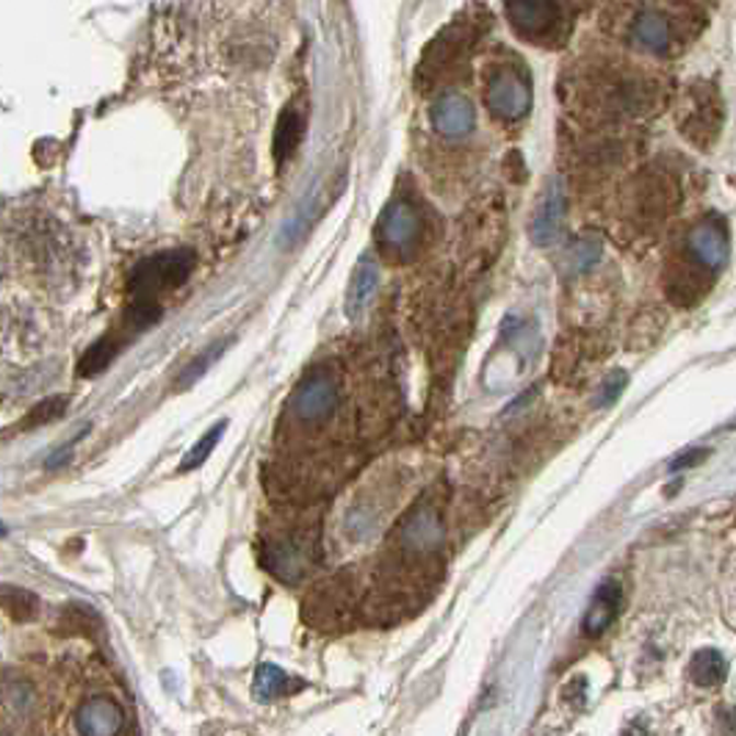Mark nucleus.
<instances>
[{
  "label": "nucleus",
  "mask_w": 736,
  "mask_h": 736,
  "mask_svg": "<svg viewBox=\"0 0 736 736\" xmlns=\"http://www.w3.org/2000/svg\"><path fill=\"white\" fill-rule=\"evenodd\" d=\"M194 263H197L194 250H166L136 263L128 280L130 297H134L128 313L130 327L145 330L147 324L156 322L158 313H161L156 299L164 291L183 286L192 275Z\"/></svg>",
  "instance_id": "nucleus-1"
},
{
  "label": "nucleus",
  "mask_w": 736,
  "mask_h": 736,
  "mask_svg": "<svg viewBox=\"0 0 736 736\" xmlns=\"http://www.w3.org/2000/svg\"><path fill=\"white\" fill-rule=\"evenodd\" d=\"M377 241H380L382 252L393 257H404L415 252L421 241V217L415 214L413 205H388L380 219V228H377Z\"/></svg>",
  "instance_id": "nucleus-2"
},
{
  "label": "nucleus",
  "mask_w": 736,
  "mask_h": 736,
  "mask_svg": "<svg viewBox=\"0 0 736 736\" xmlns=\"http://www.w3.org/2000/svg\"><path fill=\"white\" fill-rule=\"evenodd\" d=\"M291 407L299 421H308V424L324 421L338 407V386H335L333 377L313 375L297 388V393L291 399Z\"/></svg>",
  "instance_id": "nucleus-3"
},
{
  "label": "nucleus",
  "mask_w": 736,
  "mask_h": 736,
  "mask_svg": "<svg viewBox=\"0 0 736 736\" xmlns=\"http://www.w3.org/2000/svg\"><path fill=\"white\" fill-rule=\"evenodd\" d=\"M487 108L502 119H520L532 108V89L515 72H498L487 87Z\"/></svg>",
  "instance_id": "nucleus-4"
},
{
  "label": "nucleus",
  "mask_w": 736,
  "mask_h": 736,
  "mask_svg": "<svg viewBox=\"0 0 736 736\" xmlns=\"http://www.w3.org/2000/svg\"><path fill=\"white\" fill-rule=\"evenodd\" d=\"M476 125V114L465 94L446 92L435 100L433 105V128L438 130L444 139H462Z\"/></svg>",
  "instance_id": "nucleus-5"
},
{
  "label": "nucleus",
  "mask_w": 736,
  "mask_h": 736,
  "mask_svg": "<svg viewBox=\"0 0 736 736\" xmlns=\"http://www.w3.org/2000/svg\"><path fill=\"white\" fill-rule=\"evenodd\" d=\"M690 255L698 266L717 272L728 257V230L720 219L709 217L690 233Z\"/></svg>",
  "instance_id": "nucleus-6"
},
{
  "label": "nucleus",
  "mask_w": 736,
  "mask_h": 736,
  "mask_svg": "<svg viewBox=\"0 0 736 736\" xmlns=\"http://www.w3.org/2000/svg\"><path fill=\"white\" fill-rule=\"evenodd\" d=\"M562 219H565V192H562L560 181H551L545 186L543 199H540V208L534 214L532 222V239L534 244L549 246L560 239Z\"/></svg>",
  "instance_id": "nucleus-7"
},
{
  "label": "nucleus",
  "mask_w": 736,
  "mask_h": 736,
  "mask_svg": "<svg viewBox=\"0 0 736 736\" xmlns=\"http://www.w3.org/2000/svg\"><path fill=\"white\" fill-rule=\"evenodd\" d=\"M76 725L87 736H114L123 731L125 714L112 698H92L78 709Z\"/></svg>",
  "instance_id": "nucleus-8"
},
{
  "label": "nucleus",
  "mask_w": 736,
  "mask_h": 736,
  "mask_svg": "<svg viewBox=\"0 0 736 736\" xmlns=\"http://www.w3.org/2000/svg\"><path fill=\"white\" fill-rule=\"evenodd\" d=\"M507 18L524 34H545L560 20L554 0H507Z\"/></svg>",
  "instance_id": "nucleus-9"
},
{
  "label": "nucleus",
  "mask_w": 736,
  "mask_h": 736,
  "mask_svg": "<svg viewBox=\"0 0 736 736\" xmlns=\"http://www.w3.org/2000/svg\"><path fill=\"white\" fill-rule=\"evenodd\" d=\"M620 603H623V587L614 578H607L596 590V596L590 598V607H587L585 620H582L587 637H598L612 625V620L620 612Z\"/></svg>",
  "instance_id": "nucleus-10"
},
{
  "label": "nucleus",
  "mask_w": 736,
  "mask_h": 736,
  "mask_svg": "<svg viewBox=\"0 0 736 736\" xmlns=\"http://www.w3.org/2000/svg\"><path fill=\"white\" fill-rule=\"evenodd\" d=\"M377 283H380V272H377V263L371 257L360 261V266L355 269V277L349 283V294H346V315L349 319H360L366 313V308L371 304L377 291Z\"/></svg>",
  "instance_id": "nucleus-11"
},
{
  "label": "nucleus",
  "mask_w": 736,
  "mask_h": 736,
  "mask_svg": "<svg viewBox=\"0 0 736 736\" xmlns=\"http://www.w3.org/2000/svg\"><path fill=\"white\" fill-rule=\"evenodd\" d=\"M631 39L648 53H665L670 45V25L659 12H643L631 25Z\"/></svg>",
  "instance_id": "nucleus-12"
},
{
  "label": "nucleus",
  "mask_w": 736,
  "mask_h": 736,
  "mask_svg": "<svg viewBox=\"0 0 736 736\" xmlns=\"http://www.w3.org/2000/svg\"><path fill=\"white\" fill-rule=\"evenodd\" d=\"M266 560H269V567L275 571V576H280L283 582H297L299 576L308 567V554L299 543L294 540H286V543H277L266 551Z\"/></svg>",
  "instance_id": "nucleus-13"
},
{
  "label": "nucleus",
  "mask_w": 736,
  "mask_h": 736,
  "mask_svg": "<svg viewBox=\"0 0 736 736\" xmlns=\"http://www.w3.org/2000/svg\"><path fill=\"white\" fill-rule=\"evenodd\" d=\"M302 687L299 681H294L286 670H280L277 665H261L255 672V681H252V695L257 701H275V698L288 695L291 690Z\"/></svg>",
  "instance_id": "nucleus-14"
},
{
  "label": "nucleus",
  "mask_w": 736,
  "mask_h": 736,
  "mask_svg": "<svg viewBox=\"0 0 736 736\" xmlns=\"http://www.w3.org/2000/svg\"><path fill=\"white\" fill-rule=\"evenodd\" d=\"M304 134V119L297 108H286V114L277 123V134H275V158L277 164H286L288 158L297 152L299 141H302Z\"/></svg>",
  "instance_id": "nucleus-15"
},
{
  "label": "nucleus",
  "mask_w": 736,
  "mask_h": 736,
  "mask_svg": "<svg viewBox=\"0 0 736 736\" xmlns=\"http://www.w3.org/2000/svg\"><path fill=\"white\" fill-rule=\"evenodd\" d=\"M725 672H728V662H725V656L720 654V651L703 648L692 656L690 676L692 681L701 683V687H714V683L723 681Z\"/></svg>",
  "instance_id": "nucleus-16"
},
{
  "label": "nucleus",
  "mask_w": 736,
  "mask_h": 736,
  "mask_svg": "<svg viewBox=\"0 0 736 736\" xmlns=\"http://www.w3.org/2000/svg\"><path fill=\"white\" fill-rule=\"evenodd\" d=\"M39 609V601H36L34 593L20 590V587L12 585H0V612L12 614L14 620H31Z\"/></svg>",
  "instance_id": "nucleus-17"
},
{
  "label": "nucleus",
  "mask_w": 736,
  "mask_h": 736,
  "mask_svg": "<svg viewBox=\"0 0 736 736\" xmlns=\"http://www.w3.org/2000/svg\"><path fill=\"white\" fill-rule=\"evenodd\" d=\"M125 341H117V338H103L97 341V344L92 346V349L87 352V355L81 357V366H78V375L81 377H94L100 375L108 363L117 357L119 346H123Z\"/></svg>",
  "instance_id": "nucleus-18"
},
{
  "label": "nucleus",
  "mask_w": 736,
  "mask_h": 736,
  "mask_svg": "<svg viewBox=\"0 0 736 736\" xmlns=\"http://www.w3.org/2000/svg\"><path fill=\"white\" fill-rule=\"evenodd\" d=\"M225 429H228V421H219V424H214V427H210L208 433H205L203 438H199L197 444L192 446V449H188L186 460L181 462V471H194V468L203 465V462L210 457V451L217 449V444L222 440Z\"/></svg>",
  "instance_id": "nucleus-19"
},
{
  "label": "nucleus",
  "mask_w": 736,
  "mask_h": 736,
  "mask_svg": "<svg viewBox=\"0 0 736 736\" xmlns=\"http://www.w3.org/2000/svg\"><path fill=\"white\" fill-rule=\"evenodd\" d=\"M222 349H225V346H214V349H210L208 355L197 357V360H194L192 366H188L186 371H183V377H181V386L186 388L188 382H194V380H197V377H203V371H205V368L210 366V360H217V357L222 355Z\"/></svg>",
  "instance_id": "nucleus-20"
},
{
  "label": "nucleus",
  "mask_w": 736,
  "mask_h": 736,
  "mask_svg": "<svg viewBox=\"0 0 736 736\" xmlns=\"http://www.w3.org/2000/svg\"><path fill=\"white\" fill-rule=\"evenodd\" d=\"M65 404H67L65 399H47V402H42L39 407H36L34 413H31L28 424H39V421L56 418V415L65 413Z\"/></svg>",
  "instance_id": "nucleus-21"
},
{
  "label": "nucleus",
  "mask_w": 736,
  "mask_h": 736,
  "mask_svg": "<svg viewBox=\"0 0 736 736\" xmlns=\"http://www.w3.org/2000/svg\"><path fill=\"white\" fill-rule=\"evenodd\" d=\"M709 457V449H690L687 455L676 457V460L670 462V471H681V468H692L698 465V462H703Z\"/></svg>",
  "instance_id": "nucleus-22"
},
{
  "label": "nucleus",
  "mask_w": 736,
  "mask_h": 736,
  "mask_svg": "<svg viewBox=\"0 0 736 736\" xmlns=\"http://www.w3.org/2000/svg\"><path fill=\"white\" fill-rule=\"evenodd\" d=\"M607 393H603V404H609V402H614V396H618L620 391H623V386H625V377L623 375H614L612 380L607 382Z\"/></svg>",
  "instance_id": "nucleus-23"
},
{
  "label": "nucleus",
  "mask_w": 736,
  "mask_h": 736,
  "mask_svg": "<svg viewBox=\"0 0 736 736\" xmlns=\"http://www.w3.org/2000/svg\"><path fill=\"white\" fill-rule=\"evenodd\" d=\"M0 534H7V529H3V526H0Z\"/></svg>",
  "instance_id": "nucleus-24"
}]
</instances>
